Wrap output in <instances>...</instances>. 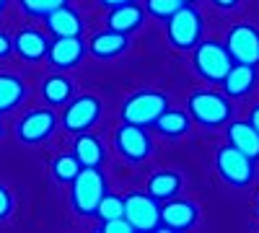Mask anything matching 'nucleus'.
Segmentation results:
<instances>
[{"label": "nucleus", "instance_id": "b1692460", "mask_svg": "<svg viewBox=\"0 0 259 233\" xmlns=\"http://www.w3.org/2000/svg\"><path fill=\"white\" fill-rule=\"evenodd\" d=\"M156 132L163 135V137H182L189 132V127H192V117L184 114V112H177V109H166L156 122Z\"/></svg>", "mask_w": 259, "mask_h": 233}, {"label": "nucleus", "instance_id": "6e6552de", "mask_svg": "<svg viewBox=\"0 0 259 233\" xmlns=\"http://www.w3.org/2000/svg\"><path fill=\"white\" fill-rule=\"evenodd\" d=\"M101 117V101L94 94H83L68 101L62 114V127L68 130L70 135H80V132H89L91 127L99 122Z\"/></svg>", "mask_w": 259, "mask_h": 233}, {"label": "nucleus", "instance_id": "dca6fc26", "mask_svg": "<svg viewBox=\"0 0 259 233\" xmlns=\"http://www.w3.org/2000/svg\"><path fill=\"white\" fill-rule=\"evenodd\" d=\"M47 21V29L55 34V36H80L83 34V18L75 8H70L68 3L55 8L52 13L45 16Z\"/></svg>", "mask_w": 259, "mask_h": 233}, {"label": "nucleus", "instance_id": "ddd939ff", "mask_svg": "<svg viewBox=\"0 0 259 233\" xmlns=\"http://www.w3.org/2000/svg\"><path fill=\"white\" fill-rule=\"evenodd\" d=\"M200 220V207L189 202V200H179V197H171L166 200V205L161 207V228L158 230H189L194 228Z\"/></svg>", "mask_w": 259, "mask_h": 233}, {"label": "nucleus", "instance_id": "393cba45", "mask_svg": "<svg viewBox=\"0 0 259 233\" xmlns=\"http://www.w3.org/2000/svg\"><path fill=\"white\" fill-rule=\"evenodd\" d=\"M80 161L75 158V153H65V156H57L55 161H52V176L57 179V181H62V184H70L75 176H78V171H80Z\"/></svg>", "mask_w": 259, "mask_h": 233}, {"label": "nucleus", "instance_id": "bb28decb", "mask_svg": "<svg viewBox=\"0 0 259 233\" xmlns=\"http://www.w3.org/2000/svg\"><path fill=\"white\" fill-rule=\"evenodd\" d=\"M65 3H68V0H18L21 11L31 18H45L47 13H52L55 8H60Z\"/></svg>", "mask_w": 259, "mask_h": 233}, {"label": "nucleus", "instance_id": "423d86ee", "mask_svg": "<svg viewBox=\"0 0 259 233\" xmlns=\"http://www.w3.org/2000/svg\"><path fill=\"white\" fill-rule=\"evenodd\" d=\"M215 168H218L221 179L231 187H249L256 176L254 158L244 156L241 151H236L233 145H226L218 151V156H215Z\"/></svg>", "mask_w": 259, "mask_h": 233}, {"label": "nucleus", "instance_id": "412c9836", "mask_svg": "<svg viewBox=\"0 0 259 233\" xmlns=\"http://www.w3.org/2000/svg\"><path fill=\"white\" fill-rule=\"evenodd\" d=\"M73 80L65 78L60 73L55 75H47L45 80H41V96H45V101L50 104V107H62V104H68L73 99Z\"/></svg>", "mask_w": 259, "mask_h": 233}, {"label": "nucleus", "instance_id": "2eb2a0df", "mask_svg": "<svg viewBox=\"0 0 259 233\" xmlns=\"http://www.w3.org/2000/svg\"><path fill=\"white\" fill-rule=\"evenodd\" d=\"M47 50H50V39L41 34L39 29H21L16 36H13V52L26 60V62H39L47 57Z\"/></svg>", "mask_w": 259, "mask_h": 233}, {"label": "nucleus", "instance_id": "20e7f679", "mask_svg": "<svg viewBox=\"0 0 259 233\" xmlns=\"http://www.w3.org/2000/svg\"><path fill=\"white\" fill-rule=\"evenodd\" d=\"M233 65V57L228 55L226 44L218 41H200L194 47V70L197 75L207 83H221L226 78V73Z\"/></svg>", "mask_w": 259, "mask_h": 233}, {"label": "nucleus", "instance_id": "a211bd4d", "mask_svg": "<svg viewBox=\"0 0 259 233\" xmlns=\"http://www.w3.org/2000/svg\"><path fill=\"white\" fill-rule=\"evenodd\" d=\"M130 47V41H127V34H119V31H112V29H106L101 34H96L91 39V44H89V52L99 60H114L119 57L124 50Z\"/></svg>", "mask_w": 259, "mask_h": 233}, {"label": "nucleus", "instance_id": "cd10ccee", "mask_svg": "<svg viewBox=\"0 0 259 233\" xmlns=\"http://www.w3.org/2000/svg\"><path fill=\"white\" fill-rule=\"evenodd\" d=\"M182 6H184L182 0H145V13H150L153 18L166 21V18L174 16Z\"/></svg>", "mask_w": 259, "mask_h": 233}, {"label": "nucleus", "instance_id": "e433bc0d", "mask_svg": "<svg viewBox=\"0 0 259 233\" xmlns=\"http://www.w3.org/2000/svg\"><path fill=\"white\" fill-rule=\"evenodd\" d=\"M182 3H194V0H182Z\"/></svg>", "mask_w": 259, "mask_h": 233}, {"label": "nucleus", "instance_id": "7ed1b4c3", "mask_svg": "<svg viewBox=\"0 0 259 233\" xmlns=\"http://www.w3.org/2000/svg\"><path fill=\"white\" fill-rule=\"evenodd\" d=\"M166 34L174 50H194L202 39V16L197 8L184 3L171 18H166Z\"/></svg>", "mask_w": 259, "mask_h": 233}, {"label": "nucleus", "instance_id": "f257e3e1", "mask_svg": "<svg viewBox=\"0 0 259 233\" xmlns=\"http://www.w3.org/2000/svg\"><path fill=\"white\" fill-rule=\"evenodd\" d=\"M70 202L78 215H96V207L101 197L109 192L106 187V176L101 174V168H89L83 166L78 176L70 181Z\"/></svg>", "mask_w": 259, "mask_h": 233}, {"label": "nucleus", "instance_id": "5701e85b", "mask_svg": "<svg viewBox=\"0 0 259 233\" xmlns=\"http://www.w3.org/2000/svg\"><path fill=\"white\" fill-rule=\"evenodd\" d=\"M24 99H26L24 80L13 73H0V114L16 109Z\"/></svg>", "mask_w": 259, "mask_h": 233}, {"label": "nucleus", "instance_id": "7c9ffc66", "mask_svg": "<svg viewBox=\"0 0 259 233\" xmlns=\"http://www.w3.org/2000/svg\"><path fill=\"white\" fill-rule=\"evenodd\" d=\"M13 52V39L8 36V34H3V31H0V60H3V57H8Z\"/></svg>", "mask_w": 259, "mask_h": 233}, {"label": "nucleus", "instance_id": "c9c22d12", "mask_svg": "<svg viewBox=\"0 0 259 233\" xmlns=\"http://www.w3.org/2000/svg\"><path fill=\"white\" fill-rule=\"evenodd\" d=\"M0 135H3V122H0Z\"/></svg>", "mask_w": 259, "mask_h": 233}, {"label": "nucleus", "instance_id": "c85d7f7f", "mask_svg": "<svg viewBox=\"0 0 259 233\" xmlns=\"http://www.w3.org/2000/svg\"><path fill=\"white\" fill-rule=\"evenodd\" d=\"M133 223H130L124 215L119 218H112V220H104L101 223V233H133Z\"/></svg>", "mask_w": 259, "mask_h": 233}, {"label": "nucleus", "instance_id": "1a4fd4ad", "mask_svg": "<svg viewBox=\"0 0 259 233\" xmlns=\"http://www.w3.org/2000/svg\"><path fill=\"white\" fill-rule=\"evenodd\" d=\"M114 145H117V153L130 163H143L153 153V140H150L148 130L143 124H133V122H124L117 130Z\"/></svg>", "mask_w": 259, "mask_h": 233}, {"label": "nucleus", "instance_id": "f3484780", "mask_svg": "<svg viewBox=\"0 0 259 233\" xmlns=\"http://www.w3.org/2000/svg\"><path fill=\"white\" fill-rule=\"evenodd\" d=\"M145 21V11L138 6V3H127V6H117V8H109V16H106V26L112 31H119V34H133L143 26Z\"/></svg>", "mask_w": 259, "mask_h": 233}, {"label": "nucleus", "instance_id": "4be33fe9", "mask_svg": "<svg viewBox=\"0 0 259 233\" xmlns=\"http://www.w3.org/2000/svg\"><path fill=\"white\" fill-rule=\"evenodd\" d=\"M148 195L156 197L158 202H166L182 192V176L177 171H156L148 179Z\"/></svg>", "mask_w": 259, "mask_h": 233}, {"label": "nucleus", "instance_id": "f03ea898", "mask_svg": "<svg viewBox=\"0 0 259 233\" xmlns=\"http://www.w3.org/2000/svg\"><path fill=\"white\" fill-rule=\"evenodd\" d=\"M187 109H189L192 122H197L202 127H221L231 122V114H233L231 99L218 91H194L187 101Z\"/></svg>", "mask_w": 259, "mask_h": 233}, {"label": "nucleus", "instance_id": "2f4dec72", "mask_svg": "<svg viewBox=\"0 0 259 233\" xmlns=\"http://www.w3.org/2000/svg\"><path fill=\"white\" fill-rule=\"evenodd\" d=\"M104 8H117V6H127V3H138V0H99Z\"/></svg>", "mask_w": 259, "mask_h": 233}, {"label": "nucleus", "instance_id": "473e14b6", "mask_svg": "<svg viewBox=\"0 0 259 233\" xmlns=\"http://www.w3.org/2000/svg\"><path fill=\"white\" fill-rule=\"evenodd\" d=\"M212 6H218V8H223V11H231V8L239 6V0H212Z\"/></svg>", "mask_w": 259, "mask_h": 233}, {"label": "nucleus", "instance_id": "6ab92c4d", "mask_svg": "<svg viewBox=\"0 0 259 233\" xmlns=\"http://www.w3.org/2000/svg\"><path fill=\"white\" fill-rule=\"evenodd\" d=\"M228 145L241 151L249 158H259V132L251 127V122H231L228 124Z\"/></svg>", "mask_w": 259, "mask_h": 233}, {"label": "nucleus", "instance_id": "39448f33", "mask_svg": "<svg viewBox=\"0 0 259 233\" xmlns=\"http://www.w3.org/2000/svg\"><path fill=\"white\" fill-rule=\"evenodd\" d=\"M168 109V96L161 91H140L122 104V119L133 124H153Z\"/></svg>", "mask_w": 259, "mask_h": 233}, {"label": "nucleus", "instance_id": "c756f323", "mask_svg": "<svg viewBox=\"0 0 259 233\" xmlns=\"http://www.w3.org/2000/svg\"><path fill=\"white\" fill-rule=\"evenodd\" d=\"M11 213H13V197H11L8 189L0 184V220H6Z\"/></svg>", "mask_w": 259, "mask_h": 233}, {"label": "nucleus", "instance_id": "0eeeda50", "mask_svg": "<svg viewBox=\"0 0 259 233\" xmlns=\"http://www.w3.org/2000/svg\"><path fill=\"white\" fill-rule=\"evenodd\" d=\"M124 218L135 230L148 233L161 228V202L148 192H130L124 197Z\"/></svg>", "mask_w": 259, "mask_h": 233}, {"label": "nucleus", "instance_id": "9b49d317", "mask_svg": "<svg viewBox=\"0 0 259 233\" xmlns=\"http://www.w3.org/2000/svg\"><path fill=\"white\" fill-rule=\"evenodd\" d=\"M226 50L233 57V62H246V65H259V31L251 24H236L228 31Z\"/></svg>", "mask_w": 259, "mask_h": 233}, {"label": "nucleus", "instance_id": "f704fd0d", "mask_svg": "<svg viewBox=\"0 0 259 233\" xmlns=\"http://www.w3.org/2000/svg\"><path fill=\"white\" fill-rule=\"evenodd\" d=\"M6 3H8V0H0V13H3V11H6Z\"/></svg>", "mask_w": 259, "mask_h": 233}, {"label": "nucleus", "instance_id": "4468645a", "mask_svg": "<svg viewBox=\"0 0 259 233\" xmlns=\"http://www.w3.org/2000/svg\"><path fill=\"white\" fill-rule=\"evenodd\" d=\"M256 78H259V70L256 65H246V62H233L231 70L226 73V78L221 80L223 83V91L228 99H244L254 91L256 86Z\"/></svg>", "mask_w": 259, "mask_h": 233}, {"label": "nucleus", "instance_id": "72a5a7b5", "mask_svg": "<svg viewBox=\"0 0 259 233\" xmlns=\"http://www.w3.org/2000/svg\"><path fill=\"white\" fill-rule=\"evenodd\" d=\"M249 122H251V127L259 132V107H254L251 109V114H249Z\"/></svg>", "mask_w": 259, "mask_h": 233}, {"label": "nucleus", "instance_id": "4c0bfd02", "mask_svg": "<svg viewBox=\"0 0 259 233\" xmlns=\"http://www.w3.org/2000/svg\"><path fill=\"white\" fill-rule=\"evenodd\" d=\"M256 215H259V202H256Z\"/></svg>", "mask_w": 259, "mask_h": 233}, {"label": "nucleus", "instance_id": "a878e982", "mask_svg": "<svg viewBox=\"0 0 259 233\" xmlns=\"http://www.w3.org/2000/svg\"><path fill=\"white\" fill-rule=\"evenodd\" d=\"M96 215H99V220H101V223H104V220H112V218L124 215V197H119V195H109V192H106V195L101 197L99 207H96Z\"/></svg>", "mask_w": 259, "mask_h": 233}, {"label": "nucleus", "instance_id": "aec40b11", "mask_svg": "<svg viewBox=\"0 0 259 233\" xmlns=\"http://www.w3.org/2000/svg\"><path fill=\"white\" fill-rule=\"evenodd\" d=\"M73 153L80 161V166H89V168H101V163L106 161V148L96 135L89 132H80L78 140L73 143Z\"/></svg>", "mask_w": 259, "mask_h": 233}, {"label": "nucleus", "instance_id": "9d476101", "mask_svg": "<svg viewBox=\"0 0 259 233\" xmlns=\"http://www.w3.org/2000/svg\"><path fill=\"white\" fill-rule=\"evenodd\" d=\"M55 130H57V117L52 109H31L18 119L16 137L26 145H36V143L50 140Z\"/></svg>", "mask_w": 259, "mask_h": 233}, {"label": "nucleus", "instance_id": "f8f14e48", "mask_svg": "<svg viewBox=\"0 0 259 233\" xmlns=\"http://www.w3.org/2000/svg\"><path fill=\"white\" fill-rule=\"evenodd\" d=\"M85 52H89V47L80 36H55V41H50L47 60L55 70H73L80 65Z\"/></svg>", "mask_w": 259, "mask_h": 233}]
</instances>
